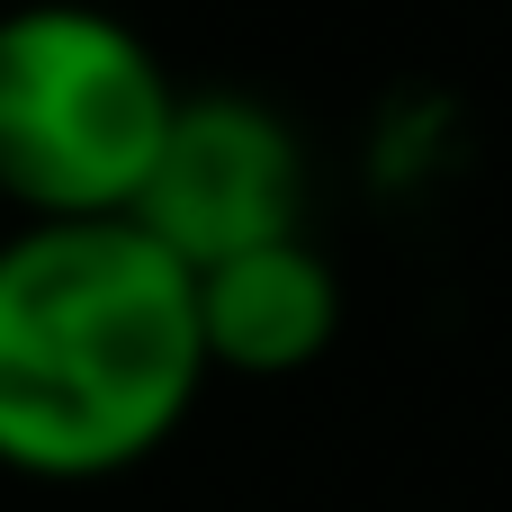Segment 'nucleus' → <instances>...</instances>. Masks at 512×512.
Masks as SVG:
<instances>
[{
	"instance_id": "20e7f679",
	"label": "nucleus",
	"mask_w": 512,
	"mask_h": 512,
	"mask_svg": "<svg viewBox=\"0 0 512 512\" xmlns=\"http://www.w3.org/2000/svg\"><path fill=\"white\" fill-rule=\"evenodd\" d=\"M189 306H198V351L207 378H297L333 351L342 333V279L333 261L288 234V243H252L234 261L189 270Z\"/></svg>"
},
{
	"instance_id": "f257e3e1",
	"label": "nucleus",
	"mask_w": 512,
	"mask_h": 512,
	"mask_svg": "<svg viewBox=\"0 0 512 512\" xmlns=\"http://www.w3.org/2000/svg\"><path fill=\"white\" fill-rule=\"evenodd\" d=\"M207 387L189 270L135 216L18 225L0 243V468L99 486L171 450Z\"/></svg>"
},
{
	"instance_id": "7ed1b4c3",
	"label": "nucleus",
	"mask_w": 512,
	"mask_h": 512,
	"mask_svg": "<svg viewBox=\"0 0 512 512\" xmlns=\"http://www.w3.org/2000/svg\"><path fill=\"white\" fill-rule=\"evenodd\" d=\"M306 198H315L306 135L270 99H252V90H180L126 216L180 270H207V261H234L252 243L306 234Z\"/></svg>"
},
{
	"instance_id": "f03ea898",
	"label": "nucleus",
	"mask_w": 512,
	"mask_h": 512,
	"mask_svg": "<svg viewBox=\"0 0 512 512\" xmlns=\"http://www.w3.org/2000/svg\"><path fill=\"white\" fill-rule=\"evenodd\" d=\"M162 54L99 0L0 9V198L18 225L126 216L171 126Z\"/></svg>"
}]
</instances>
